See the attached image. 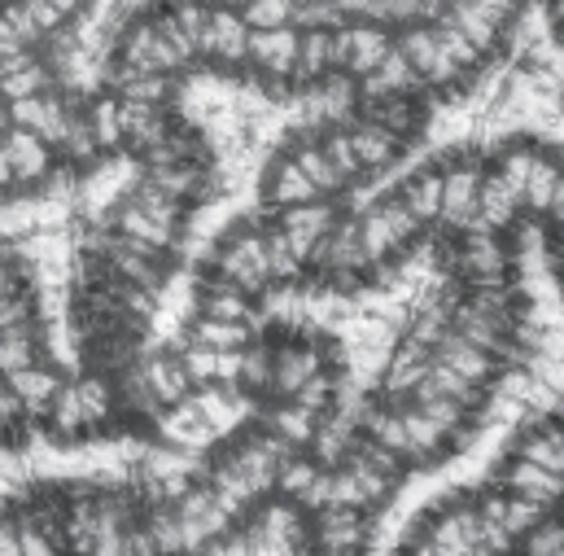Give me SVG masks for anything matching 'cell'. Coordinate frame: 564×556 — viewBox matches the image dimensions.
<instances>
[{
	"label": "cell",
	"mask_w": 564,
	"mask_h": 556,
	"mask_svg": "<svg viewBox=\"0 0 564 556\" xmlns=\"http://www.w3.org/2000/svg\"><path fill=\"white\" fill-rule=\"evenodd\" d=\"M394 49V26H381V22H364V18H341L333 26V62H337V75L346 79H368L386 53Z\"/></svg>",
	"instance_id": "cell-1"
},
{
	"label": "cell",
	"mask_w": 564,
	"mask_h": 556,
	"mask_svg": "<svg viewBox=\"0 0 564 556\" xmlns=\"http://www.w3.org/2000/svg\"><path fill=\"white\" fill-rule=\"evenodd\" d=\"M197 57L219 71H246L250 57V26L232 0H215L206 13V26L197 35Z\"/></svg>",
	"instance_id": "cell-2"
},
{
	"label": "cell",
	"mask_w": 564,
	"mask_h": 556,
	"mask_svg": "<svg viewBox=\"0 0 564 556\" xmlns=\"http://www.w3.org/2000/svg\"><path fill=\"white\" fill-rule=\"evenodd\" d=\"M481 175H486V162L481 158H468V153H455L442 162V215L455 233L473 228L477 224V197H481Z\"/></svg>",
	"instance_id": "cell-3"
},
{
	"label": "cell",
	"mask_w": 564,
	"mask_h": 556,
	"mask_svg": "<svg viewBox=\"0 0 564 556\" xmlns=\"http://www.w3.org/2000/svg\"><path fill=\"white\" fill-rule=\"evenodd\" d=\"M297 26H276V31H250V57H246V75L293 88L297 84Z\"/></svg>",
	"instance_id": "cell-4"
},
{
	"label": "cell",
	"mask_w": 564,
	"mask_h": 556,
	"mask_svg": "<svg viewBox=\"0 0 564 556\" xmlns=\"http://www.w3.org/2000/svg\"><path fill=\"white\" fill-rule=\"evenodd\" d=\"M263 206L268 211H289V206H306V202H324L319 193H315V184L306 180V171L293 162V153L284 149L276 153L268 167H263Z\"/></svg>",
	"instance_id": "cell-5"
},
{
	"label": "cell",
	"mask_w": 564,
	"mask_h": 556,
	"mask_svg": "<svg viewBox=\"0 0 564 556\" xmlns=\"http://www.w3.org/2000/svg\"><path fill=\"white\" fill-rule=\"evenodd\" d=\"M512 456H525V460H534L539 469L564 478V420H534V425L521 434V442H517Z\"/></svg>",
	"instance_id": "cell-6"
},
{
	"label": "cell",
	"mask_w": 564,
	"mask_h": 556,
	"mask_svg": "<svg viewBox=\"0 0 564 556\" xmlns=\"http://www.w3.org/2000/svg\"><path fill=\"white\" fill-rule=\"evenodd\" d=\"M394 197L421 220L424 228L437 224V215H442V167H421V171H412V175L399 184Z\"/></svg>",
	"instance_id": "cell-7"
},
{
	"label": "cell",
	"mask_w": 564,
	"mask_h": 556,
	"mask_svg": "<svg viewBox=\"0 0 564 556\" xmlns=\"http://www.w3.org/2000/svg\"><path fill=\"white\" fill-rule=\"evenodd\" d=\"M48 4H53L57 13H66L70 22H79V18L88 13V4H93V0H48Z\"/></svg>",
	"instance_id": "cell-8"
},
{
	"label": "cell",
	"mask_w": 564,
	"mask_h": 556,
	"mask_svg": "<svg viewBox=\"0 0 564 556\" xmlns=\"http://www.w3.org/2000/svg\"><path fill=\"white\" fill-rule=\"evenodd\" d=\"M521 4H525V0H521Z\"/></svg>",
	"instance_id": "cell-9"
}]
</instances>
